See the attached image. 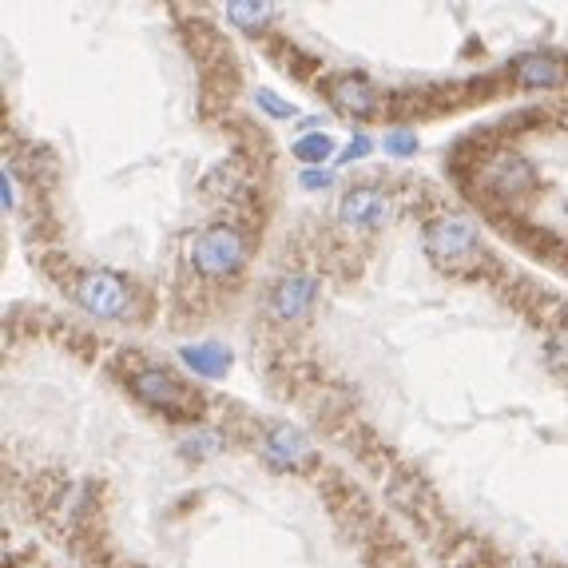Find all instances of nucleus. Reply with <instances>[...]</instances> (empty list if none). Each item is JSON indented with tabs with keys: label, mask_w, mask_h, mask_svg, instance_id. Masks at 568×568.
<instances>
[{
	"label": "nucleus",
	"mask_w": 568,
	"mask_h": 568,
	"mask_svg": "<svg viewBox=\"0 0 568 568\" xmlns=\"http://www.w3.org/2000/svg\"><path fill=\"white\" fill-rule=\"evenodd\" d=\"M128 389H132L140 402H148V406L168 409V414H180V417H195L203 409L200 394L183 378H175V374H168V369H160V366L132 369V374H128Z\"/></svg>",
	"instance_id": "f257e3e1"
},
{
	"label": "nucleus",
	"mask_w": 568,
	"mask_h": 568,
	"mask_svg": "<svg viewBox=\"0 0 568 568\" xmlns=\"http://www.w3.org/2000/svg\"><path fill=\"white\" fill-rule=\"evenodd\" d=\"M426 251L442 271H465L481 251V235H477L474 219L442 215L426 227Z\"/></svg>",
	"instance_id": "f03ea898"
},
{
	"label": "nucleus",
	"mask_w": 568,
	"mask_h": 568,
	"mask_svg": "<svg viewBox=\"0 0 568 568\" xmlns=\"http://www.w3.org/2000/svg\"><path fill=\"white\" fill-rule=\"evenodd\" d=\"M191 263L200 275L211 278H227L235 275L239 266L246 263V239L235 227H207L195 243H191Z\"/></svg>",
	"instance_id": "7ed1b4c3"
},
{
	"label": "nucleus",
	"mask_w": 568,
	"mask_h": 568,
	"mask_svg": "<svg viewBox=\"0 0 568 568\" xmlns=\"http://www.w3.org/2000/svg\"><path fill=\"white\" fill-rule=\"evenodd\" d=\"M77 303L84 306L92 318H128L132 311V291L120 275L112 271H88L77 283Z\"/></svg>",
	"instance_id": "20e7f679"
},
{
	"label": "nucleus",
	"mask_w": 568,
	"mask_h": 568,
	"mask_svg": "<svg viewBox=\"0 0 568 568\" xmlns=\"http://www.w3.org/2000/svg\"><path fill=\"white\" fill-rule=\"evenodd\" d=\"M263 457L278 469H298L311 457V442L294 426H271L263 434Z\"/></svg>",
	"instance_id": "39448f33"
},
{
	"label": "nucleus",
	"mask_w": 568,
	"mask_h": 568,
	"mask_svg": "<svg viewBox=\"0 0 568 568\" xmlns=\"http://www.w3.org/2000/svg\"><path fill=\"white\" fill-rule=\"evenodd\" d=\"M342 219L354 223V227H378L389 215V200L378 187H354L342 195Z\"/></svg>",
	"instance_id": "423d86ee"
},
{
	"label": "nucleus",
	"mask_w": 568,
	"mask_h": 568,
	"mask_svg": "<svg viewBox=\"0 0 568 568\" xmlns=\"http://www.w3.org/2000/svg\"><path fill=\"white\" fill-rule=\"evenodd\" d=\"M314 294H318V278L311 275H291L275 286L271 294V306H275L278 318H303L314 306Z\"/></svg>",
	"instance_id": "0eeeda50"
},
{
	"label": "nucleus",
	"mask_w": 568,
	"mask_h": 568,
	"mask_svg": "<svg viewBox=\"0 0 568 568\" xmlns=\"http://www.w3.org/2000/svg\"><path fill=\"white\" fill-rule=\"evenodd\" d=\"M331 95L346 115H358V120L374 115V84L366 77H354V72L351 77H338L331 84Z\"/></svg>",
	"instance_id": "6e6552de"
},
{
	"label": "nucleus",
	"mask_w": 568,
	"mask_h": 568,
	"mask_svg": "<svg viewBox=\"0 0 568 568\" xmlns=\"http://www.w3.org/2000/svg\"><path fill=\"white\" fill-rule=\"evenodd\" d=\"M513 80L525 88H560L565 84V64L557 57H521L513 60Z\"/></svg>",
	"instance_id": "1a4fd4ad"
},
{
	"label": "nucleus",
	"mask_w": 568,
	"mask_h": 568,
	"mask_svg": "<svg viewBox=\"0 0 568 568\" xmlns=\"http://www.w3.org/2000/svg\"><path fill=\"white\" fill-rule=\"evenodd\" d=\"M183 362H187L195 374H203V378H223L231 369V351L223 342H203V346H187Z\"/></svg>",
	"instance_id": "9d476101"
},
{
	"label": "nucleus",
	"mask_w": 568,
	"mask_h": 568,
	"mask_svg": "<svg viewBox=\"0 0 568 568\" xmlns=\"http://www.w3.org/2000/svg\"><path fill=\"white\" fill-rule=\"evenodd\" d=\"M294 155L303 163H323V160H331L334 155V140L331 135H323V132H311V135H303V140L294 143Z\"/></svg>",
	"instance_id": "9b49d317"
},
{
	"label": "nucleus",
	"mask_w": 568,
	"mask_h": 568,
	"mask_svg": "<svg viewBox=\"0 0 568 568\" xmlns=\"http://www.w3.org/2000/svg\"><path fill=\"white\" fill-rule=\"evenodd\" d=\"M227 17L235 20V24H243V29H263L266 20L275 17V9H271V4H251V0H246V4H227Z\"/></svg>",
	"instance_id": "f8f14e48"
},
{
	"label": "nucleus",
	"mask_w": 568,
	"mask_h": 568,
	"mask_svg": "<svg viewBox=\"0 0 568 568\" xmlns=\"http://www.w3.org/2000/svg\"><path fill=\"white\" fill-rule=\"evenodd\" d=\"M386 152L389 155H414L417 152V135L414 132H389L386 135Z\"/></svg>",
	"instance_id": "ddd939ff"
},
{
	"label": "nucleus",
	"mask_w": 568,
	"mask_h": 568,
	"mask_svg": "<svg viewBox=\"0 0 568 568\" xmlns=\"http://www.w3.org/2000/svg\"><path fill=\"white\" fill-rule=\"evenodd\" d=\"M223 446L219 437H211V434H200V437H191V442H183V454L187 457H207V454H215V449Z\"/></svg>",
	"instance_id": "4468645a"
},
{
	"label": "nucleus",
	"mask_w": 568,
	"mask_h": 568,
	"mask_svg": "<svg viewBox=\"0 0 568 568\" xmlns=\"http://www.w3.org/2000/svg\"><path fill=\"white\" fill-rule=\"evenodd\" d=\"M258 108L271 112V115H278V120H291L294 115V104H286L283 95H275V92H258Z\"/></svg>",
	"instance_id": "2eb2a0df"
},
{
	"label": "nucleus",
	"mask_w": 568,
	"mask_h": 568,
	"mask_svg": "<svg viewBox=\"0 0 568 568\" xmlns=\"http://www.w3.org/2000/svg\"><path fill=\"white\" fill-rule=\"evenodd\" d=\"M369 148H374V143L366 140V135H354V143L351 148H346V152L338 155V163H351V160H362V155L369 152Z\"/></svg>",
	"instance_id": "dca6fc26"
},
{
	"label": "nucleus",
	"mask_w": 568,
	"mask_h": 568,
	"mask_svg": "<svg viewBox=\"0 0 568 568\" xmlns=\"http://www.w3.org/2000/svg\"><path fill=\"white\" fill-rule=\"evenodd\" d=\"M326 183H331V175H326V171H318V168L303 171V187H311V191H323Z\"/></svg>",
	"instance_id": "f3484780"
},
{
	"label": "nucleus",
	"mask_w": 568,
	"mask_h": 568,
	"mask_svg": "<svg viewBox=\"0 0 568 568\" xmlns=\"http://www.w3.org/2000/svg\"><path fill=\"white\" fill-rule=\"evenodd\" d=\"M517 568H537V565H517Z\"/></svg>",
	"instance_id": "a211bd4d"
}]
</instances>
